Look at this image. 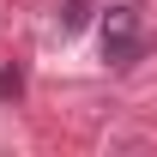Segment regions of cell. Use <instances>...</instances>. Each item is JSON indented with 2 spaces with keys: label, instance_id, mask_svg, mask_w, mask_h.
Here are the masks:
<instances>
[{
  "label": "cell",
  "instance_id": "cell-1",
  "mask_svg": "<svg viewBox=\"0 0 157 157\" xmlns=\"http://www.w3.org/2000/svg\"><path fill=\"white\" fill-rule=\"evenodd\" d=\"M145 48H151V36H145L139 12L133 6H109V18H103V60L109 67H139Z\"/></svg>",
  "mask_w": 157,
  "mask_h": 157
},
{
  "label": "cell",
  "instance_id": "cell-2",
  "mask_svg": "<svg viewBox=\"0 0 157 157\" xmlns=\"http://www.w3.org/2000/svg\"><path fill=\"white\" fill-rule=\"evenodd\" d=\"M85 18H91V0H67V12H60V30L73 36V30H85Z\"/></svg>",
  "mask_w": 157,
  "mask_h": 157
}]
</instances>
